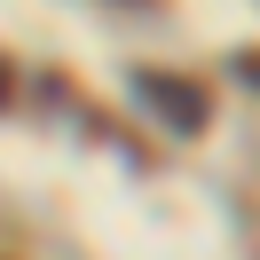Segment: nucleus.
<instances>
[{
  "mask_svg": "<svg viewBox=\"0 0 260 260\" xmlns=\"http://www.w3.org/2000/svg\"><path fill=\"white\" fill-rule=\"evenodd\" d=\"M134 95H142L174 134H205V118H213V95H205L197 79H181V71H142V79H134Z\"/></svg>",
  "mask_w": 260,
  "mask_h": 260,
  "instance_id": "obj_1",
  "label": "nucleus"
},
{
  "mask_svg": "<svg viewBox=\"0 0 260 260\" xmlns=\"http://www.w3.org/2000/svg\"><path fill=\"white\" fill-rule=\"evenodd\" d=\"M237 79H252V87H260V48H244V55H237Z\"/></svg>",
  "mask_w": 260,
  "mask_h": 260,
  "instance_id": "obj_2",
  "label": "nucleus"
},
{
  "mask_svg": "<svg viewBox=\"0 0 260 260\" xmlns=\"http://www.w3.org/2000/svg\"><path fill=\"white\" fill-rule=\"evenodd\" d=\"M8 95H16V71H8V63H0V103H8Z\"/></svg>",
  "mask_w": 260,
  "mask_h": 260,
  "instance_id": "obj_3",
  "label": "nucleus"
},
{
  "mask_svg": "<svg viewBox=\"0 0 260 260\" xmlns=\"http://www.w3.org/2000/svg\"><path fill=\"white\" fill-rule=\"evenodd\" d=\"M134 8H142V0H134Z\"/></svg>",
  "mask_w": 260,
  "mask_h": 260,
  "instance_id": "obj_4",
  "label": "nucleus"
}]
</instances>
